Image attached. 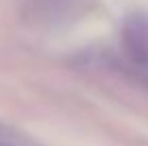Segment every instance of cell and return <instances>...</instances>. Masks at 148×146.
Masks as SVG:
<instances>
[{"label": "cell", "mask_w": 148, "mask_h": 146, "mask_svg": "<svg viewBox=\"0 0 148 146\" xmlns=\"http://www.w3.org/2000/svg\"><path fill=\"white\" fill-rule=\"evenodd\" d=\"M125 47L137 64L148 67V13H133L125 19L122 28Z\"/></svg>", "instance_id": "1"}]
</instances>
